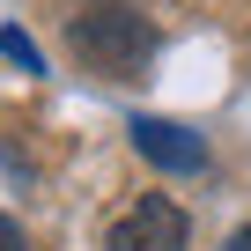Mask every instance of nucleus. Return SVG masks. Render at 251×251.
I'll list each match as a JSON object with an SVG mask.
<instances>
[{
	"mask_svg": "<svg viewBox=\"0 0 251 251\" xmlns=\"http://www.w3.org/2000/svg\"><path fill=\"white\" fill-rule=\"evenodd\" d=\"M74 59H81V67H96V74L133 81V74L155 59V23L111 0V8H96V15H81V23H74Z\"/></svg>",
	"mask_w": 251,
	"mask_h": 251,
	"instance_id": "f257e3e1",
	"label": "nucleus"
},
{
	"mask_svg": "<svg viewBox=\"0 0 251 251\" xmlns=\"http://www.w3.org/2000/svg\"><path fill=\"white\" fill-rule=\"evenodd\" d=\"M111 251H185V207L163 200V192H148L133 214H118Z\"/></svg>",
	"mask_w": 251,
	"mask_h": 251,
	"instance_id": "f03ea898",
	"label": "nucleus"
},
{
	"mask_svg": "<svg viewBox=\"0 0 251 251\" xmlns=\"http://www.w3.org/2000/svg\"><path fill=\"white\" fill-rule=\"evenodd\" d=\"M133 148H141L155 170H170V177L207 170V141L192 133V126H170V118H133Z\"/></svg>",
	"mask_w": 251,
	"mask_h": 251,
	"instance_id": "7ed1b4c3",
	"label": "nucleus"
},
{
	"mask_svg": "<svg viewBox=\"0 0 251 251\" xmlns=\"http://www.w3.org/2000/svg\"><path fill=\"white\" fill-rule=\"evenodd\" d=\"M0 52H8L15 67H30V74H45V59H37V45H30V30H0Z\"/></svg>",
	"mask_w": 251,
	"mask_h": 251,
	"instance_id": "20e7f679",
	"label": "nucleus"
},
{
	"mask_svg": "<svg viewBox=\"0 0 251 251\" xmlns=\"http://www.w3.org/2000/svg\"><path fill=\"white\" fill-rule=\"evenodd\" d=\"M0 251H23V229H15L8 214H0Z\"/></svg>",
	"mask_w": 251,
	"mask_h": 251,
	"instance_id": "39448f33",
	"label": "nucleus"
},
{
	"mask_svg": "<svg viewBox=\"0 0 251 251\" xmlns=\"http://www.w3.org/2000/svg\"><path fill=\"white\" fill-rule=\"evenodd\" d=\"M229 251H251V229H236V236H229Z\"/></svg>",
	"mask_w": 251,
	"mask_h": 251,
	"instance_id": "423d86ee",
	"label": "nucleus"
},
{
	"mask_svg": "<svg viewBox=\"0 0 251 251\" xmlns=\"http://www.w3.org/2000/svg\"><path fill=\"white\" fill-rule=\"evenodd\" d=\"M96 8H111V0H96Z\"/></svg>",
	"mask_w": 251,
	"mask_h": 251,
	"instance_id": "0eeeda50",
	"label": "nucleus"
}]
</instances>
